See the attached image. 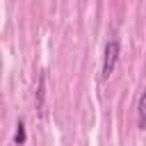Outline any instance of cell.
<instances>
[{
	"label": "cell",
	"instance_id": "cell-1",
	"mask_svg": "<svg viewBox=\"0 0 146 146\" xmlns=\"http://www.w3.org/2000/svg\"><path fill=\"white\" fill-rule=\"evenodd\" d=\"M121 57V43L119 39H110L105 43V55H103V71H100V80H107L114 68H116V62Z\"/></svg>",
	"mask_w": 146,
	"mask_h": 146
},
{
	"label": "cell",
	"instance_id": "cell-2",
	"mask_svg": "<svg viewBox=\"0 0 146 146\" xmlns=\"http://www.w3.org/2000/svg\"><path fill=\"white\" fill-rule=\"evenodd\" d=\"M137 128L146 130V89L139 94V100H137Z\"/></svg>",
	"mask_w": 146,
	"mask_h": 146
},
{
	"label": "cell",
	"instance_id": "cell-3",
	"mask_svg": "<svg viewBox=\"0 0 146 146\" xmlns=\"http://www.w3.org/2000/svg\"><path fill=\"white\" fill-rule=\"evenodd\" d=\"M25 141H27L25 121H23V119H18V123H16V130H14V144H16V146H23Z\"/></svg>",
	"mask_w": 146,
	"mask_h": 146
},
{
	"label": "cell",
	"instance_id": "cell-4",
	"mask_svg": "<svg viewBox=\"0 0 146 146\" xmlns=\"http://www.w3.org/2000/svg\"><path fill=\"white\" fill-rule=\"evenodd\" d=\"M43 98H46V71L39 75V87H36V110H43Z\"/></svg>",
	"mask_w": 146,
	"mask_h": 146
}]
</instances>
